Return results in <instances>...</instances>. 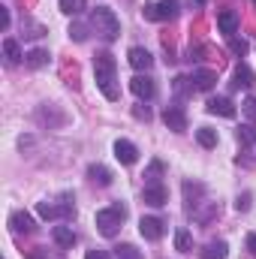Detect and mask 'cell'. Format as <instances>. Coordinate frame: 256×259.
<instances>
[{"label":"cell","mask_w":256,"mask_h":259,"mask_svg":"<svg viewBox=\"0 0 256 259\" xmlns=\"http://www.w3.org/2000/svg\"><path fill=\"white\" fill-rule=\"evenodd\" d=\"M124 220H127V205H121V202H115V205H109V208L97 211V217H94L97 232H100V235H106V238H115V235L121 232Z\"/></svg>","instance_id":"6da1fadb"},{"label":"cell","mask_w":256,"mask_h":259,"mask_svg":"<svg viewBox=\"0 0 256 259\" xmlns=\"http://www.w3.org/2000/svg\"><path fill=\"white\" fill-rule=\"evenodd\" d=\"M91 27H94L106 42H115V39L121 36V21H118V15H115L109 6H97V9L91 12Z\"/></svg>","instance_id":"7a4b0ae2"},{"label":"cell","mask_w":256,"mask_h":259,"mask_svg":"<svg viewBox=\"0 0 256 259\" xmlns=\"http://www.w3.org/2000/svg\"><path fill=\"white\" fill-rule=\"evenodd\" d=\"M178 12H181L178 0H160V3H145L142 6V15L148 21H175Z\"/></svg>","instance_id":"3957f363"},{"label":"cell","mask_w":256,"mask_h":259,"mask_svg":"<svg viewBox=\"0 0 256 259\" xmlns=\"http://www.w3.org/2000/svg\"><path fill=\"white\" fill-rule=\"evenodd\" d=\"M130 91H133L139 100H154V97H157V84H154V78L145 75V72H139V75L130 78Z\"/></svg>","instance_id":"277c9868"},{"label":"cell","mask_w":256,"mask_h":259,"mask_svg":"<svg viewBox=\"0 0 256 259\" xmlns=\"http://www.w3.org/2000/svg\"><path fill=\"white\" fill-rule=\"evenodd\" d=\"M139 232H142L145 241H160L166 235V223L160 217H142L139 220Z\"/></svg>","instance_id":"5b68a950"},{"label":"cell","mask_w":256,"mask_h":259,"mask_svg":"<svg viewBox=\"0 0 256 259\" xmlns=\"http://www.w3.org/2000/svg\"><path fill=\"white\" fill-rule=\"evenodd\" d=\"M163 124L172 130V133H184L187 130V112L181 106H166L163 109Z\"/></svg>","instance_id":"8992f818"},{"label":"cell","mask_w":256,"mask_h":259,"mask_svg":"<svg viewBox=\"0 0 256 259\" xmlns=\"http://www.w3.org/2000/svg\"><path fill=\"white\" fill-rule=\"evenodd\" d=\"M127 64L136 69V72H148L151 66H154V55L148 52V49H142V46H133L127 52Z\"/></svg>","instance_id":"52a82bcc"},{"label":"cell","mask_w":256,"mask_h":259,"mask_svg":"<svg viewBox=\"0 0 256 259\" xmlns=\"http://www.w3.org/2000/svg\"><path fill=\"white\" fill-rule=\"evenodd\" d=\"M142 199H145V205H151V208H163V205L169 202V190H166V184H145Z\"/></svg>","instance_id":"ba28073f"},{"label":"cell","mask_w":256,"mask_h":259,"mask_svg":"<svg viewBox=\"0 0 256 259\" xmlns=\"http://www.w3.org/2000/svg\"><path fill=\"white\" fill-rule=\"evenodd\" d=\"M9 229L18 232V235H30V232L36 229V223H33V217H30L27 211H12V214H9Z\"/></svg>","instance_id":"9c48e42d"},{"label":"cell","mask_w":256,"mask_h":259,"mask_svg":"<svg viewBox=\"0 0 256 259\" xmlns=\"http://www.w3.org/2000/svg\"><path fill=\"white\" fill-rule=\"evenodd\" d=\"M217 30L229 39V36H235V30H238V15L232 12V9H220L217 12Z\"/></svg>","instance_id":"30bf717a"},{"label":"cell","mask_w":256,"mask_h":259,"mask_svg":"<svg viewBox=\"0 0 256 259\" xmlns=\"http://www.w3.org/2000/svg\"><path fill=\"white\" fill-rule=\"evenodd\" d=\"M208 115H220V118H235V106L229 97H211L208 100Z\"/></svg>","instance_id":"8fae6325"},{"label":"cell","mask_w":256,"mask_h":259,"mask_svg":"<svg viewBox=\"0 0 256 259\" xmlns=\"http://www.w3.org/2000/svg\"><path fill=\"white\" fill-rule=\"evenodd\" d=\"M115 69H118V64H115L112 52H97L94 55V72L97 75H115Z\"/></svg>","instance_id":"7c38bea8"},{"label":"cell","mask_w":256,"mask_h":259,"mask_svg":"<svg viewBox=\"0 0 256 259\" xmlns=\"http://www.w3.org/2000/svg\"><path fill=\"white\" fill-rule=\"evenodd\" d=\"M115 157H118L124 166H133V163L139 160V148H136L133 142H127V139H118V142H115Z\"/></svg>","instance_id":"4fadbf2b"},{"label":"cell","mask_w":256,"mask_h":259,"mask_svg":"<svg viewBox=\"0 0 256 259\" xmlns=\"http://www.w3.org/2000/svg\"><path fill=\"white\" fill-rule=\"evenodd\" d=\"M217 84V72L214 69H193V88L196 91H211Z\"/></svg>","instance_id":"5bb4252c"},{"label":"cell","mask_w":256,"mask_h":259,"mask_svg":"<svg viewBox=\"0 0 256 259\" xmlns=\"http://www.w3.org/2000/svg\"><path fill=\"white\" fill-rule=\"evenodd\" d=\"M52 238H55V244L64 247V250H72V244H75V232H72V226H64V223L52 229Z\"/></svg>","instance_id":"9a60e30c"},{"label":"cell","mask_w":256,"mask_h":259,"mask_svg":"<svg viewBox=\"0 0 256 259\" xmlns=\"http://www.w3.org/2000/svg\"><path fill=\"white\" fill-rule=\"evenodd\" d=\"M97 88H100V91H103V97H106V100H112V103L121 97V88L115 84V75H97Z\"/></svg>","instance_id":"2e32d148"},{"label":"cell","mask_w":256,"mask_h":259,"mask_svg":"<svg viewBox=\"0 0 256 259\" xmlns=\"http://www.w3.org/2000/svg\"><path fill=\"white\" fill-rule=\"evenodd\" d=\"M88 178H91L94 184H100V187H109V184H112V172H109L103 163H91V166H88Z\"/></svg>","instance_id":"e0dca14e"},{"label":"cell","mask_w":256,"mask_h":259,"mask_svg":"<svg viewBox=\"0 0 256 259\" xmlns=\"http://www.w3.org/2000/svg\"><path fill=\"white\" fill-rule=\"evenodd\" d=\"M232 78H235V88H253V84H256V75H253V69H250V66L244 64V61H241V64L235 66V72H232Z\"/></svg>","instance_id":"ac0fdd59"},{"label":"cell","mask_w":256,"mask_h":259,"mask_svg":"<svg viewBox=\"0 0 256 259\" xmlns=\"http://www.w3.org/2000/svg\"><path fill=\"white\" fill-rule=\"evenodd\" d=\"M229 256V244L226 241H208L202 247V259H226Z\"/></svg>","instance_id":"d6986e66"},{"label":"cell","mask_w":256,"mask_h":259,"mask_svg":"<svg viewBox=\"0 0 256 259\" xmlns=\"http://www.w3.org/2000/svg\"><path fill=\"white\" fill-rule=\"evenodd\" d=\"M163 172H166L163 160H151L145 169V184H163Z\"/></svg>","instance_id":"ffe728a7"},{"label":"cell","mask_w":256,"mask_h":259,"mask_svg":"<svg viewBox=\"0 0 256 259\" xmlns=\"http://www.w3.org/2000/svg\"><path fill=\"white\" fill-rule=\"evenodd\" d=\"M205 193V187H202V184H193V181H187V184H184V202H187V208H196V205H202V202H199V196Z\"/></svg>","instance_id":"44dd1931"},{"label":"cell","mask_w":256,"mask_h":259,"mask_svg":"<svg viewBox=\"0 0 256 259\" xmlns=\"http://www.w3.org/2000/svg\"><path fill=\"white\" fill-rule=\"evenodd\" d=\"M3 55H6V64H18L24 55H21V46L12 39V36H6L3 39Z\"/></svg>","instance_id":"7402d4cb"},{"label":"cell","mask_w":256,"mask_h":259,"mask_svg":"<svg viewBox=\"0 0 256 259\" xmlns=\"http://www.w3.org/2000/svg\"><path fill=\"white\" fill-rule=\"evenodd\" d=\"M49 58H52V55H49L46 49H30V52L24 55V64H27V66H33V69H39V66H46V64H49Z\"/></svg>","instance_id":"603a6c76"},{"label":"cell","mask_w":256,"mask_h":259,"mask_svg":"<svg viewBox=\"0 0 256 259\" xmlns=\"http://www.w3.org/2000/svg\"><path fill=\"white\" fill-rule=\"evenodd\" d=\"M36 214H39L42 220H58V217H64V214H61V205H55V202H36Z\"/></svg>","instance_id":"cb8c5ba5"},{"label":"cell","mask_w":256,"mask_h":259,"mask_svg":"<svg viewBox=\"0 0 256 259\" xmlns=\"http://www.w3.org/2000/svg\"><path fill=\"white\" fill-rule=\"evenodd\" d=\"M196 139H199V145L202 148H217V130H211V127H199L196 130Z\"/></svg>","instance_id":"d4e9b609"},{"label":"cell","mask_w":256,"mask_h":259,"mask_svg":"<svg viewBox=\"0 0 256 259\" xmlns=\"http://www.w3.org/2000/svg\"><path fill=\"white\" fill-rule=\"evenodd\" d=\"M58 6H61L64 15H81V12L88 9V0H61Z\"/></svg>","instance_id":"484cf974"},{"label":"cell","mask_w":256,"mask_h":259,"mask_svg":"<svg viewBox=\"0 0 256 259\" xmlns=\"http://www.w3.org/2000/svg\"><path fill=\"white\" fill-rule=\"evenodd\" d=\"M115 259H145V253L136 244H118L115 247Z\"/></svg>","instance_id":"4316f807"},{"label":"cell","mask_w":256,"mask_h":259,"mask_svg":"<svg viewBox=\"0 0 256 259\" xmlns=\"http://www.w3.org/2000/svg\"><path fill=\"white\" fill-rule=\"evenodd\" d=\"M190 247H193L190 232H187V229H178V232H175V250H181V253H190Z\"/></svg>","instance_id":"83f0119b"},{"label":"cell","mask_w":256,"mask_h":259,"mask_svg":"<svg viewBox=\"0 0 256 259\" xmlns=\"http://www.w3.org/2000/svg\"><path fill=\"white\" fill-rule=\"evenodd\" d=\"M229 52H232L235 58H244V55L250 52V42H247V39H238V36H229Z\"/></svg>","instance_id":"f1b7e54d"},{"label":"cell","mask_w":256,"mask_h":259,"mask_svg":"<svg viewBox=\"0 0 256 259\" xmlns=\"http://www.w3.org/2000/svg\"><path fill=\"white\" fill-rule=\"evenodd\" d=\"M238 142L241 145H256V124H241L238 127Z\"/></svg>","instance_id":"f546056e"},{"label":"cell","mask_w":256,"mask_h":259,"mask_svg":"<svg viewBox=\"0 0 256 259\" xmlns=\"http://www.w3.org/2000/svg\"><path fill=\"white\" fill-rule=\"evenodd\" d=\"M69 36H72L75 42H84V39H88V24H84V21H72V24H69Z\"/></svg>","instance_id":"4dcf8cb0"},{"label":"cell","mask_w":256,"mask_h":259,"mask_svg":"<svg viewBox=\"0 0 256 259\" xmlns=\"http://www.w3.org/2000/svg\"><path fill=\"white\" fill-rule=\"evenodd\" d=\"M241 115L247 118V124H256V97H247L241 103Z\"/></svg>","instance_id":"1f68e13d"},{"label":"cell","mask_w":256,"mask_h":259,"mask_svg":"<svg viewBox=\"0 0 256 259\" xmlns=\"http://www.w3.org/2000/svg\"><path fill=\"white\" fill-rule=\"evenodd\" d=\"M190 88H193V78H184V75L175 78V94H187ZM193 91H196V88H193Z\"/></svg>","instance_id":"d6a6232c"},{"label":"cell","mask_w":256,"mask_h":259,"mask_svg":"<svg viewBox=\"0 0 256 259\" xmlns=\"http://www.w3.org/2000/svg\"><path fill=\"white\" fill-rule=\"evenodd\" d=\"M133 115H136L139 121H151V112H148V106H136V109H133Z\"/></svg>","instance_id":"836d02e7"},{"label":"cell","mask_w":256,"mask_h":259,"mask_svg":"<svg viewBox=\"0 0 256 259\" xmlns=\"http://www.w3.org/2000/svg\"><path fill=\"white\" fill-rule=\"evenodd\" d=\"M235 208H238V211H247V208H250V193L238 196V199H235Z\"/></svg>","instance_id":"e575fe53"},{"label":"cell","mask_w":256,"mask_h":259,"mask_svg":"<svg viewBox=\"0 0 256 259\" xmlns=\"http://www.w3.org/2000/svg\"><path fill=\"white\" fill-rule=\"evenodd\" d=\"M0 27L9 30V9H6V6H0Z\"/></svg>","instance_id":"d590c367"},{"label":"cell","mask_w":256,"mask_h":259,"mask_svg":"<svg viewBox=\"0 0 256 259\" xmlns=\"http://www.w3.org/2000/svg\"><path fill=\"white\" fill-rule=\"evenodd\" d=\"M84 259H109V253L106 250H100V247H94V250H88V256Z\"/></svg>","instance_id":"8d00e7d4"},{"label":"cell","mask_w":256,"mask_h":259,"mask_svg":"<svg viewBox=\"0 0 256 259\" xmlns=\"http://www.w3.org/2000/svg\"><path fill=\"white\" fill-rule=\"evenodd\" d=\"M247 250L256 256V232H250V235H247Z\"/></svg>","instance_id":"74e56055"},{"label":"cell","mask_w":256,"mask_h":259,"mask_svg":"<svg viewBox=\"0 0 256 259\" xmlns=\"http://www.w3.org/2000/svg\"><path fill=\"white\" fill-rule=\"evenodd\" d=\"M253 6H256V0H253Z\"/></svg>","instance_id":"f35d334b"}]
</instances>
